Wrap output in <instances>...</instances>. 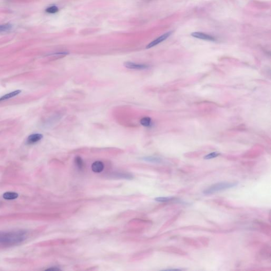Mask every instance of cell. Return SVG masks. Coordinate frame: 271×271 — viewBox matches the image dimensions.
<instances>
[{
  "mask_svg": "<svg viewBox=\"0 0 271 271\" xmlns=\"http://www.w3.org/2000/svg\"><path fill=\"white\" fill-rule=\"evenodd\" d=\"M25 237V232L22 231L0 233V244L4 246H13L22 242Z\"/></svg>",
  "mask_w": 271,
  "mask_h": 271,
  "instance_id": "cell-1",
  "label": "cell"
},
{
  "mask_svg": "<svg viewBox=\"0 0 271 271\" xmlns=\"http://www.w3.org/2000/svg\"><path fill=\"white\" fill-rule=\"evenodd\" d=\"M237 185L238 183L237 182H225L218 183L210 186L209 188H207L203 192V193L206 195L212 194L221 191L227 190L228 189L233 188Z\"/></svg>",
  "mask_w": 271,
  "mask_h": 271,
  "instance_id": "cell-2",
  "label": "cell"
},
{
  "mask_svg": "<svg viewBox=\"0 0 271 271\" xmlns=\"http://www.w3.org/2000/svg\"><path fill=\"white\" fill-rule=\"evenodd\" d=\"M125 67L131 69H137V70H142L148 69L149 66L146 64L135 63L133 62H127L124 63Z\"/></svg>",
  "mask_w": 271,
  "mask_h": 271,
  "instance_id": "cell-3",
  "label": "cell"
},
{
  "mask_svg": "<svg viewBox=\"0 0 271 271\" xmlns=\"http://www.w3.org/2000/svg\"><path fill=\"white\" fill-rule=\"evenodd\" d=\"M172 32L170 31V32L166 33H165V34L162 35V36L159 37L158 38H157L156 39H155V40H154V41L151 42L150 43L148 44V45L147 46V49H149V48L154 47V46H155L157 45L158 44H159V43H161L162 42H163V41H164L165 40H166L167 38H168V37L170 36V35L172 34Z\"/></svg>",
  "mask_w": 271,
  "mask_h": 271,
  "instance_id": "cell-4",
  "label": "cell"
},
{
  "mask_svg": "<svg viewBox=\"0 0 271 271\" xmlns=\"http://www.w3.org/2000/svg\"><path fill=\"white\" fill-rule=\"evenodd\" d=\"M43 137V136L42 134H35L29 136L27 140V143L29 145H33L34 144L38 143Z\"/></svg>",
  "mask_w": 271,
  "mask_h": 271,
  "instance_id": "cell-5",
  "label": "cell"
},
{
  "mask_svg": "<svg viewBox=\"0 0 271 271\" xmlns=\"http://www.w3.org/2000/svg\"><path fill=\"white\" fill-rule=\"evenodd\" d=\"M191 35L192 36H193V37L198 38V39H203V40H210V41H215V39L214 37L210 36L209 34L204 33L195 32V33H192Z\"/></svg>",
  "mask_w": 271,
  "mask_h": 271,
  "instance_id": "cell-6",
  "label": "cell"
},
{
  "mask_svg": "<svg viewBox=\"0 0 271 271\" xmlns=\"http://www.w3.org/2000/svg\"><path fill=\"white\" fill-rule=\"evenodd\" d=\"M104 164L100 161H96L92 165V170L95 173H100L103 171L104 169Z\"/></svg>",
  "mask_w": 271,
  "mask_h": 271,
  "instance_id": "cell-7",
  "label": "cell"
},
{
  "mask_svg": "<svg viewBox=\"0 0 271 271\" xmlns=\"http://www.w3.org/2000/svg\"><path fill=\"white\" fill-rule=\"evenodd\" d=\"M21 92V91L20 90L15 91L12 92L10 93L9 94H6L4 96H2V97L0 98V101L7 100L9 99L10 98L15 97L16 96H18V94H20Z\"/></svg>",
  "mask_w": 271,
  "mask_h": 271,
  "instance_id": "cell-8",
  "label": "cell"
},
{
  "mask_svg": "<svg viewBox=\"0 0 271 271\" xmlns=\"http://www.w3.org/2000/svg\"><path fill=\"white\" fill-rule=\"evenodd\" d=\"M140 124L143 126L149 127L152 125V121L151 118L148 117H144L140 121Z\"/></svg>",
  "mask_w": 271,
  "mask_h": 271,
  "instance_id": "cell-9",
  "label": "cell"
},
{
  "mask_svg": "<svg viewBox=\"0 0 271 271\" xmlns=\"http://www.w3.org/2000/svg\"><path fill=\"white\" fill-rule=\"evenodd\" d=\"M18 197V194L12 192H7L3 194V198L6 200H13Z\"/></svg>",
  "mask_w": 271,
  "mask_h": 271,
  "instance_id": "cell-10",
  "label": "cell"
},
{
  "mask_svg": "<svg viewBox=\"0 0 271 271\" xmlns=\"http://www.w3.org/2000/svg\"><path fill=\"white\" fill-rule=\"evenodd\" d=\"M75 163L78 169L82 170L84 168V164L83 161L80 156H77L75 158Z\"/></svg>",
  "mask_w": 271,
  "mask_h": 271,
  "instance_id": "cell-11",
  "label": "cell"
},
{
  "mask_svg": "<svg viewBox=\"0 0 271 271\" xmlns=\"http://www.w3.org/2000/svg\"><path fill=\"white\" fill-rule=\"evenodd\" d=\"M12 25L10 24H4L0 25V32H7L11 30L12 29Z\"/></svg>",
  "mask_w": 271,
  "mask_h": 271,
  "instance_id": "cell-12",
  "label": "cell"
},
{
  "mask_svg": "<svg viewBox=\"0 0 271 271\" xmlns=\"http://www.w3.org/2000/svg\"><path fill=\"white\" fill-rule=\"evenodd\" d=\"M174 199V198L173 197H158L156 198L155 200L160 202H167L173 200Z\"/></svg>",
  "mask_w": 271,
  "mask_h": 271,
  "instance_id": "cell-13",
  "label": "cell"
},
{
  "mask_svg": "<svg viewBox=\"0 0 271 271\" xmlns=\"http://www.w3.org/2000/svg\"><path fill=\"white\" fill-rule=\"evenodd\" d=\"M46 11L48 13H56L58 11V8L56 6H51L50 7H48Z\"/></svg>",
  "mask_w": 271,
  "mask_h": 271,
  "instance_id": "cell-14",
  "label": "cell"
},
{
  "mask_svg": "<svg viewBox=\"0 0 271 271\" xmlns=\"http://www.w3.org/2000/svg\"><path fill=\"white\" fill-rule=\"evenodd\" d=\"M145 161H148V162H153V163H159L161 162V159L159 158L154 157H146L145 158Z\"/></svg>",
  "mask_w": 271,
  "mask_h": 271,
  "instance_id": "cell-15",
  "label": "cell"
},
{
  "mask_svg": "<svg viewBox=\"0 0 271 271\" xmlns=\"http://www.w3.org/2000/svg\"><path fill=\"white\" fill-rule=\"evenodd\" d=\"M219 155H220V154H219L218 153H217V152H213V153H210V154L207 155L206 156H205L204 158L205 159H212V158H214L217 157V156H218Z\"/></svg>",
  "mask_w": 271,
  "mask_h": 271,
  "instance_id": "cell-16",
  "label": "cell"
}]
</instances>
